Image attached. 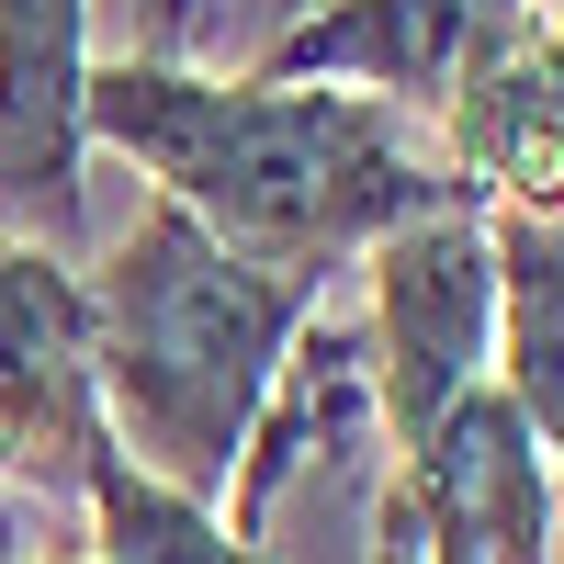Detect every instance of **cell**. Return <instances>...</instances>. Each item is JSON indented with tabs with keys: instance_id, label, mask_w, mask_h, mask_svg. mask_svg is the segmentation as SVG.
<instances>
[{
	"instance_id": "cell-1",
	"label": "cell",
	"mask_w": 564,
	"mask_h": 564,
	"mask_svg": "<svg viewBox=\"0 0 564 564\" xmlns=\"http://www.w3.org/2000/svg\"><path fill=\"white\" fill-rule=\"evenodd\" d=\"M90 148L148 170V193L226 238L260 271L327 282L372 238H395L406 215L463 204L475 181L441 159V135L406 102H372L339 79H215L193 57H90ZM486 204V193H475Z\"/></svg>"
},
{
	"instance_id": "cell-2",
	"label": "cell",
	"mask_w": 564,
	"mask_h": 564,
	"mask_svg": "<svg viewBox=\"0 0 564 564\" xmlns=\"http://www.w3.org/2000/svg\"><path fill=\"white\" fill-rule=\"evenodd\" d=\"M316 305L327 282L260 271L226 238H204L170 193H148L90 271V395H102L113 452L148 463L159 486L226 508L249 417Z\"/></svg>"
},
{
	"instance_id": "cell-3",
	"label": "cell",
	"mask_w": 564,
	"mask_h": 564,
	"mask_svg": "<svg viewBox=\"0 0 564 564\" xmlns=\"http://www.w3.org/2000/svg\"><path fill=\"white\" fill-rule=\"evenodd\" d=\"M361 271H372L361 339H372V384H384V441L417 452L430 417L497 372V226L463 193V204L406 215L395 238H372Z\"/></svg>"
},
{
	"instance_id": "cell-4",
	"label": "cell",
	"mask_w": 564,
	"mask_h": 564,
	"mask_svg": "<svg viewBox=\"0 0 564 564\" xmlns=\"http://www.w3.org/2000/svg\"><path fill=\"white\" fill-rule=\"evenodd\" d=\"M102 395H90V282L79 260L0 238V486L68 497L102 452Z\"/></svg>"
},
{
	"instance_id": "cell-5",
	"label": "cell",
	"mask_w": 564,
	"mask_h": 564,
	"mask_svg": "<svg viewBox=\"0 0 564 564\" xmlns=\"http://www.w3.org/2000/svg\"><path fill=\"white\" fill-rule=\"evenodd\" d=\"M90 0H0V238L79 260Z\"/></svg>"
},
{
	"instance_id": "cell-6",
	"label": "cell",
	"mask_w": 564,
	"mask_h": 564,
	"mask_svg": "<svg viewBox=\"0 0 564 564\" xmlns=\"http://www.w3.org/2000/svg\"><path fill=\"white\" fill-rule=\"evenodd\" d=\"M384 384H372V339L361 316H305L294 350H282L271 395L249 417V452H238V486H226V520L249 542H271V508L294 497L305 475H384Z\"/></svg>"
},
{
	"instance_id": "cell-7",
	"label": "cell",
	"mask_w": 564,
	"mask_h": 564,
	"mask_svg": "<svg viewBox=\"0 0 564 564\" xmlns=\"http://www.w3.org/2000/svg\"><path fill=\"white\" fill-rule=\"evenodd\" d=\"M395 475L430 520L441 564H553V452L497 384L430 417V441L395 452Z\"/></svg>"
},
{
	"instance_id": "cell-8",
	"label": "cell",
	"mask_w": 564,
	"mask_h": 564,
	"mask_svg": "<svg viewBox=\"0 0 564 564\" xmlns=\"http://www.w3.org/2000/svg\"><path fill=\"white\" fill-rule=\"evenodd\" d=\"M430 135L486 204L564 215V12H531Z\"/></svg>"
},
{
	"instance_id": "cell-9",
	"label": "cell",
	"mask_w": 564,
	"mask_h": 564,
	"mask_svg": "<svg viewBox=\"0 0 564 564\" xmlns=\"http://www.w3.org/2000/svg\"><path fill=\"white\" fill-rule=\"evenodd\" d=\"M497 226V372L486 384L531 417V441L564 463V215H508Z\"/></svg>"
},
{
	"instance_id": "cell-10",
	"label": "cell",
	"mask_w": 564,
	"mask_h": 564,
	"mask_svg": "<svg viewBox=\"0 0 564 564\" xmlns=\"http://www.w3.org/2000/svg\"><path fill=\"white\" fill-rule=\"evenodd\" d=\"M79 508H90V553L102 564H271L215 497L159 486L148 463H124L113 441L79 463Z\"/></svg>"
},
{
	"instance_id": "cell-11",
	"label": "cell",
	"mask_w": 564,
	"mask_h": 564,
	"mask_svg": "<svg viewBox=\"0 0 564 564\" xmlns=\"http://www.w3.org/2000/svg\"><path fill=\"white\" fill-rule=\"evenodd\" d=\"M90 564H102V553H90Z\"/></svg>"
}]
</instances>
